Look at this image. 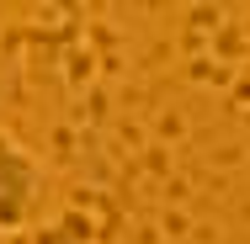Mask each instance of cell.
Instances as JSON below:
<instances>
[{
    "label": "cell",
    "instance_id": "1",
    "mask_svg": "<svg viewBox=\"0 0 250 244\" xmlns=\"http://www.w3.org/2000/svg\"><path fill=\"white\" fill-rule=\"evenodd\" d=\"M38 191H43L38 159L16 144L11 133H0V234H16L21 223H32Z\"/></svg>",
    "mask_w": 250,
    "mask_h": 244
}]
</instances>
